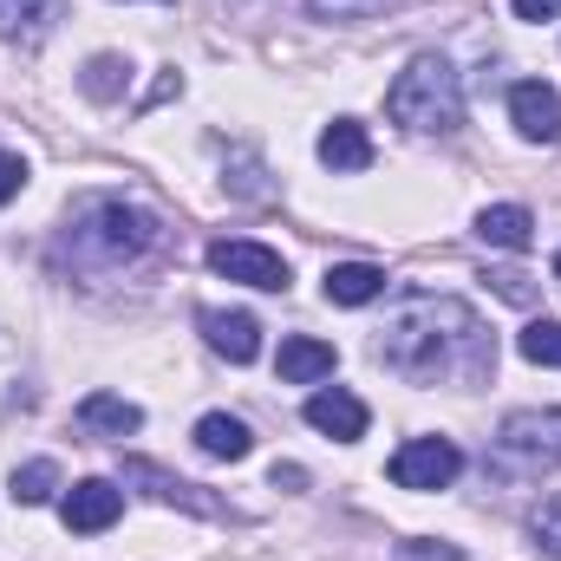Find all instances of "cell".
<instances>
[{
  "label": "cell",
  "instance_id": "obj_1",
  "mask_svg": "<svg viewBox=\"0 0 561 561\" xmlns=\"http://www.w3.org/2000/svg\"><path fill=\"white\" fill-rule=\"evenodd\" d=\"M373 353L386 373H399L412 386H463L470 392V386L496 379V333L457 294H405L386 313Z\"/></svg>",
  "mask_w": 561,
  "mask_h": 561
},
{
  "label": "cell",
  "instance_id": "obj_2",
  "mask_svg": "<svg viewBox=\"0 0 561 561\" xmlns=\"http://www.w3.org/2000/svg\"><path fill=\"white\" fill-rule=\"evenodd\" d=\"M157 249H163V222L144 203H131V196H79L66 209L59 242H53V268L105 280V275L138 268Z\"/></svg>",
  "mask_w": 561,
  "mask_h": 561
},
{
  "label": "cell",
  "instance_id": "obj_3",
  "mask_svg": "<svg viewBox=\"0 0 561 561\" xmlns=\"http://www.w3.org/2000/svg\"><path fill=\"white\" fill-rule=\"evenodd\" d=\"M386 118L419 131V138H450L463 125V79L444 53H419L392 85H386Z\"/></svg>",
  "mask_w": 561,
  "mask_h": 561
},
{
  "label": "cell",
  "instance_id": "obj_4",
  "mask_svg": "<svg viewBox=\"0 0 561 561\" xmlns=\"http://www.w3.org/2000/svg\"><path fill=\"white\" fill-rule=\"evenodd\" d=\"M496 477H542V470H561V405L549 412H510L503 431H496V450H490Z\"/></svg>",
  "mask_w": 561,
  "mask_h": 561
},
{
  "label": "cell",
  "instance_id": "obj_5",
  "mask_svg": "<svg viewBox=\"0 0 561 561\" xmlns=\"http://www.w3.org/2000/svg\"><path fill=\"white\" fill-rule=\"evenodd\" d=\"M463 470V450L450 437H405L392 450V483L399 490H450Z\"/></svg>",
  "mask_w": 561,
  "mask_h": 561
},
{
  "label": "cell",
  "instance_id": "obj_6",
  "mask_svg": "<svg viewBox=\"0 0 561 561\" xmlns=\"http://www.w3.org/2000/svg\"><path fill=\"white\" fill-rule=\"evenodd\" d=\"M118 483L125 490H144L150 503H170V510H190V516H209V523H222L229 510L216 503V496H203V483H183L176 470H163V463H150V457H125V470H118Z\"/></svg>",
  "mask_w": 561,
  "mask_h": 561
},
{
  "label": "cell",
  "instance_id": "obj_7",
  "mask_svg": "<svg viewBox=\"0 0 561 561\" xmlns=\"http://www.w3.org/2000/svg\"><path fill=\"white\" fill-rule=\"evenodd\" d=\"M209 268H216L222 280L262 287V294H287V262H280L268 242H242V236H222V242H209Z\"/></svg>",
  "mask_w": 561,
  "mask_h": 561
},
{
  "label": "cell",
  "instance_id": "obj_8",
  "mask_svg": "<svg viewBox=\"0 0 561 561\" xmlns=\"http://www.w3.org/2000/svg\"><path fill=\"white\" fill-rule=\"evenodd\" d=\"M59 516H66V529H72V536H105V529L125 516V490H118L112 477H85V483H72V490H66Z\"/></svg>",
  "mask_w": 561,
  "mask_h": 561
},
{
  "label": "cell",
  "instance_id": "obj_9",
  "mask_svg": "<svg viewBox=\"0 0 561 561\" xmlns=\"http://www.w3.org/2000/svg\"><path fill=\"white\" fill-rule=\"evenodd\" d=\"M510 118H516V131L529 144H556L561 138V92L542 85V79L510 85Z\"/></svg>",
  "mask_w": 561,
  "mask_h": 561
},
{
  "label": "cell",
  "instance_id": "obj_10",
  "mask_svg": "<svg viewBox=\"0 0 561 561\" xmlns=\"http://www.w3.org/2000/svg\"><path fill=\"white\" fill-rule=\"evenodd\" d=\"M196 327H203V340L229 359V366H249L255 353H262V320L255 313H229V307H203L196 313Z\"/></svg>",
  "mask_w": 561,
  "mask_h": 561
},
{
  "label": "cell",
  "instance_id": "obj_11",
  "mask_svg": "<svg viewBox=\"0 0 561 561\" xmlns=\"http://www.w3.org/2000/svg\"><path fill=\"white\" fill-rule=\"evenodd\" d=\"M307 424L327 431V437H340V444H359L366 424H373V412H366V399H353L346 386H327V392L307 399Z\"/></svg>",
  "mask_w": 561,
  "mask_h": 561
},
{
  "label": "cell",
  "instance_id": "obj_12",
  "mask_svg": "<svg viewBox=\"0 0 561 561\" xmlns=\"http://www.w3.org/2000/svg\"><path fill=\"white\" fill-rule=\"evenodd\" d=\"M333 366H340V353H333L327 340H313V333H294V340H280L275 373L287 379V386H320V379H333Z\"/></svg>",
  "mask_w": 561,
  "mask_h": 561
},
{
  "label": "cell",
  "instance_id": "obj_13",
  "mask_svg": "<svg viewBox=\"0 0 561 561\" xmlns=\"http://www.w3.org/2000/svg\"><path fill=\"white\" fill-rule=\"evenodd\" d=\"M477 242L523 255V249L536 242V216H529L523 203H490V209H477Z\"/></svg>",
  "mask_w": 561,
  "mask_h": 561
},
{
  "label": "cell",
  "instance_id": "obj_14",
  "mask_svg": "<svg viewBox=\"0 0 561 561\" xmlns=\"http://www.w3.org/2000/svg\"><path fill=\"white\" fill-rule=\"evenodd\" d=\"M196 450L216 457V463H242V457L255 450V431L236 419V412H203V419H196Z\"/></svg>",
  "mask_w": 561,
  "mask_h": 561
},
{
  "label": "cell",
  "instance_id": "obj_15",
  "mask_svg": "<svg viewBox=\"0 0 561 561\" xmlns=\"http://www.w3.org/2000/svg\"><path fill=\"white\" fill-rule=\"evenodd\" d=\"M320 163H327L333 176L366 170V163H373V138H366V125H359V118H333V125L320 131Z\"/></svg>",
  "mask_w": 561,
  "mask_h": 561
},
{
  "label": "cell",
  "instance_id": "obj_16",
  "mask_svg": "<svg viewBox=\"0 0 561 561\" xmlns=\"http://www.w3.org/2000/svg\"><path fill=\"white\" fill-rule=\"evenodd\" d=\"M320 294L333 307H366V300L386 294V268H373V262H333L327 280H320Z\"/></svg>",
  "mask_w": 561,
  "mask_h": 561
},
{
  "label": "cell",
  "instance_id": "obj_17",
  "mask_svg": "<svg viewBox=\"0 0 561 561\" xmlns=\"http://www.w3.org/2000/svg\"><path fill=\"white\" fill-rule=\"evenodd\" d=\"M79 424L92 437H131V431H144V412L131 399H118V392H85L79 399Z\"/></svg>",
  "mask_w": 561,
  "mask_h": 561
},
{
  "label": "cell",
  "instance_id": "obj_18",
  "mask_svg": "<svg viewBox=\"0 0 561 561\" xmlns=\"http://www.w3.org/2000/svg\"><path fill=\"white\" fill-rule=\"evenodd\" d=\"M59 7L66 0H0V39H20V46L46 39V26L59 20Z\"/></svg>",
  "mask_w": 561,
  "mask_h": 561
},
{
  "label": "cell",
  "instance_id": "obj_19",
  "mask_svg": "<svg viewBox=\"0 0 561 561\" xmlns=\"http://www.w3.org/2000/svg\"><path fill=\"white\" fill-rule=\"evenodd\" d=\"M79 85H85V99H99V105H112V99H125V85H131V66H125L118 53H99V59H85V72H79Z\"/></svg>",
  "mask_w": 561,
  "mask_h": 561
},
{
  "label": "cell",
  "instance_id": "obj_20",
  "mask_svg": "<svg viewBox=\"0 0 561 561\" xmlns=\"http://www.w3.org/2000/svg\"><path fill=\"white\" fill-rule=\"evenodd\" d=\"M53 490H59V463L53 457H33V463H20L13 470V503H53Z\"/></svg>",
  "mask_w": 561,
  "mask_h": 561
},
{
  "label": "cell",
  "instance_id": "obj_21",
  "mask_svg": "<svg viewBox=\"0 0 561 561\" xmlns=\"http://www.w3.org/2000/svg\"><path fill=\"white\" fill-rule=\"evenodd\" d=\"M399 0H307V13L313 20H327V26H359V20H379V13H392Z\"/></svg>",
  "mask_w": 561,
  "mask_h": 561
},
{
  "label": "cell",
  "instance_id": "obj_22",
  "mask_svg": "<svg viewBox=\"0 0 561 561\" xmlns=\"http://www.w3.org/2000/svg\"><path fill=\"white\" fill-rule=\"evenodd\" d=\"M516 346H523L529 366H561V320H529Z\"/></svg>",
  "mask_w": 561,
  "mask_h": 561
},
{
  "label": "cell",
  "instance_id": "obj_23",
  "mask_svg": "<svg viewBox=\"0 0 561 561\" xmlns=\"http://www.w3.org/2000/svg\"><path fill=\"white\" fill-rule=\"evenodd\" d=\"M529 536H536V549H542V556L561 561V490L536 503V516H529Z\"/></svg>",
  "mask_w": 561,
  "mask_h": 561
},
{
  "label": "cell",
  "instance_id": "obj_24",
  "mask_svg": "<svg viewBox=\"0 0 561 561\" xmlns=\"http://www.w3.org/2000/svg\"><path fill=\"white\" fill-rule=\"evenodd\" d=\"M490 287H496V294H503V300H516V307H536V280L523 275V268H490Z\"/></svg>",
  "mask_w": 561,
  "mask_h": 561
},
{
  "label": "cell",
  "instance_id": "obj_25",
  "mask_svg": "<svg viewBox=\"0 0 561 561\" xmlns=\"http://www.w3.org/2000/svg\"><path fill=\"white\" fill-rule=\"evenodd\" d=\"M26 176H33V170H26V157H13V150H0V203H13V196L26 190Z\"/></svg>",
  "mask_w": 561,
  "mask_h": 561
},
{
  "label": "cell",
  "instance_id": "obj_26",
  "mask_svg": "<svg viewBox=\"0 0 561 561\" xmlns=\"http://www.w3.org/2000/svg\"><path fill=\"white\" fill-rule=\"evenodd\" d=\"M399 561H463V549H450V542H399Z\"/></svg>",
  "mask_w": 561,
  "mask_h": 561
},
{
  "label": "cell",
  "instance_id": "obj_27",
  "mask_svg": "<svg viewBox=\"0 0 561 561\" xmlns=\"http://www.w3.org/2000/svg\"><path fill=\"white\" fill-rule=\"evenodd\" d=\"M510 13L529 20V26H542V20H561V0H510Z\"/></svg>",
  "mask_w": 561,
  "mask_h": 561
},
{
  "label": "cell",
  "instance_id": "obj_28",
  "mask_svg": "<svg viewBox=\"0 0 561 561\" xmlns=\"http://www.w3.org/2000/svg\"><path fill=\"white\" fill-rule=\"evenodd\" d=\"M300 483H307L300 463H275V490H300Z\"/></svg>",
  "mask_w": 561,
  "mask_h": 561
},
{
  "label": "cell",
  "instance_id": "obj_29",
  "mask_svg": "<svg viewBox=\"0 0 561 561\" xmlns=\"http://www.w3.org/2000/svg\"><path fill=\"white\" fill-rule=\"evenodd\" d=\"M556 280H561V249H556Z\"/></svg>",
  "mask_w": 561,
  "mask_h": 561
}]
</instances>
